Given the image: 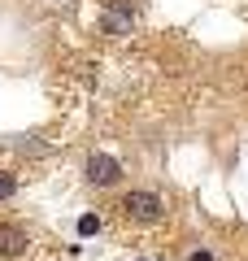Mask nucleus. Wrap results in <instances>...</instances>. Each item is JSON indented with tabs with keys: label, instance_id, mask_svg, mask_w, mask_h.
<instances>
[{
	"label": "nucleus",
	"instance_id": "nucleus-1",
	"mask_svg": "<svg viewBox=\"0 0 248 261\" xmlns=\"http://www.w3.org/2000/svg\"><path fill=\"white\" fill-rule=\"evenodd\" d=\"M122 214L131 222H139V226H157L165 218V200L157 192H148V187H135V192L122 196Z\"/></svg>",
	"mask_w": 248,
	"mask_h": 261
},
{
	"label": "nucleus",
	"instance_id": "nucleus-2",
	"mask_svg": "<svg viewBox=\"0 0 248 261\" xmlns=\"http://www.w3.org/2000/svg\"><path fill=\"white\" fill-rule=\"evenodd\" d=\"M101 31L109 39L131 35V31H135V5H131V0H109L105 13H101Z\"/></svg>",
	"mask_w": 248,
	"mask_h": 261
},
{
	"label": "nucleus",
	"instance_id": "nucleus-3",
	"mask_svg": "<svg viewBox=\"0 0 248 261\" xmlns=\"http://www.w3.org/2000/svg\"><path fill=\"white\" fill-rule=\"evenodd\" d=\"M83 174H87V183H92V187H113L122 178V161L109 157V152H92L87 166H83Z\"/></svg>",
	"mask_w": 248,
	"mask_h": 261
},
{
	"label": "nucleus",
	"instance_id": "nucleus-4",
	"mask_svg": "<svg viewBox=\"0 0 248 261\" xmlns=\"http://www.w3.org/2000/svg\"><path fill=\"white\" fill-rule=\"evenodd\" d=\"M27 248H31V231H27V226H18V222H0V257H5V261L27 257Z\"/></svg>",
	"mask_w": 248,
	"mask_h": 261
},
{
	"label": "nucleus",
	"instance_id": "nucleus-5",
	"mask_svg": "<svg viewBox=\"0 0 248 261\" xmlns=\"http://www.w3.org/2000/svg\"><path fill=\"white\" fill-rule=\"evenodd\" d=\"M13 192H18V178H13L9 170H0V200H9Z\"/></svg>",
	"mask_w": 248,
	"mask_h": 261
},
{
	"label": "nucleus",
	"instance_id": "nucleus-6",
	"mask_svg": "<svg viewBox=\"0 0 248 261\" xmlns=\"http://www.w3.org/2000/svg\"><path fill=\"white\" fill-rule=\"evenodd\" d=\"M96 231H101V218H96V214H83L79 218V235H96Z\"/></svg>",
	"mask_w": 248,
	"mask_h": 261
},
{
	"label": "nucleus",
	"instance_id": "nucleus-7",
	"mask_svg": "<svg viewBox=\"0 0 248 261\" xmlns=\"http://www.w3.org/2000/svg\"><path fill=\"white\" fill-rule=\"evenodd\" d=\"M187 261H213V252H205V248H196V252H192V257H187Z\"/></svg>",
	"mask_w": 248,
	"mask_h": 261
}]
</instances>
